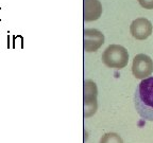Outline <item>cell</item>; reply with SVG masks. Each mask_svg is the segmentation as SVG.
I'll return each instance as SVG.
<instances>
[{"instance_id":"cell-11","label":"cell","mask_w":153,"mask_h":143,"mask_svg":"<svg viewBox=\"0 0 153 143\" xmlns=\"http://www.w3.org/2000/svg\"><path fill=\"white\" fill-rule=\"evenodd\" d=\"M7 48H11V36L7 35Z\"/></svg>"},{"instance_id":"cell-5","label":"cell","mask_w":153,"mask_h":143,"mask_svg":"<svg viewBox=\"0 0 153 143\" xmlns=\"http://www.w3.org/2000/svg\"><path fill=\"white\" fill-rule=\"evenodd\" d=\"M152 24L150 20L143 17H139L133 20L130 26V32L135 39L143 41L152 34Z\"/></svg>"},{"instance_id":"cell-9","label":"cell","mask_w":153,"mask_h":143,"mask_svg":"<svg viewBox=\"0 0 153 143\" xmlns=\"http://www.w3.org/2000/svg\"><path fill=\"white\" fill-rule=\"evenodd\" d=\"M13 49H16V48H19V49H22L24 48V37L22 35H15L13 36Z\"/></svg>"},{"instance_id":"cell-4","label":"cell","mask_w":153,"mask_h":143,"mask_svg":"<svg viewBox=\"0 0 153 143\" xmlns=\"http://www.w3.org/2000/svg\"><path fill=\"white\" fill-rule=\"evenodd\" d=\"M97 110V87L91 81L84 83V116L91 117Z\"/></svg>"},{"instance_id":"cell-3","label":"cell","mask_w":153,"mask_h":143,"mask_svg":"<svg viewBox=\"0 0 153 143\" xmlns=\"http://www.w3.org/2000/svg\"><path fill=\"white\" fill-rule=\"evenodd\" d=\"M133 75L138 80L147 79L153 73V60L147 54H137L134 57L132 65Z\"/></svg>"},{"instance_id":"cell-6","label":"cell","mask_w":153,"mask_h":143,"mask_svg":"<svg viewBox=\"0 0 153 143\" xmlns=\"http://www.w3.org/2000/svg\"><path fill=\"white\" fill-rule=\"evenodd\" d=\"M104 36L96 29H87L84 31V50L86 52H95L103 45Z\"/></svg>"},{"instance_id":"cell-1","label":"cell","mask_w":153,"mask_h":143,"mask_svg":"<svg viewBox=\"0 0 153 143\" xmlns=\"http://www.w3.org/2000/svg\"><path fill=\"white\" fill-rule=\"evenodd\" d=\"M134 104L141 119L153 122V76L143 79L134 94Z\"/></svg>"},{"instance_id":"cell-10","label":"cell","mask_w":153,"mask_h":143,"mask_svg":"<svg viewBox=\"0 0 153 143\" xmlns=\"http://www.w3.org/2000/svg\"><path fill=\"white\" fill-rule=\"evenodd\" d=\"M139 4L147 10H153V0H138Z\"/></svg>"},{"instance_id":"cell-2","label":"cell","mask_w":153,"mask_h":143,"mask_svg":"<svg viewBox=\"0 0 153 143\" xmlns=\"http://www.w3.org/2000/svg\"><path fill=\"white\" fill-rule=\"evenodd\" d=\"M102 62L105 66L114 69H122L129 63V53L120 45L108 46L102 54Z\"/></svg>"},{"instance_id":"cell-8","label":"cell","mask_w":153,"mask_h":143,"mask_svg":"<svg viewBox=\"0 0 153 143\" xmlns=\"http://www.w3.org/2000/svg\"><path fill=\"white\" fill-rule=\"evenodd\" d=\"M100 143H123L121 137L115 133H106L101 138Z\"/></svg>"},{"instance_id":"cell-7","label":"cell","mask_w":153,"mask_h":143,"mask_svg":"<svg viewBox=\"0 0 153 143\" xmlns=\"http://www.w3.org/2000/svg\"><path fill=\"white\" fill-rule=\"evenodd\" d=\"M102 14V5L99 0H84V20H97Z\"/></svg>"}]
</instances>
